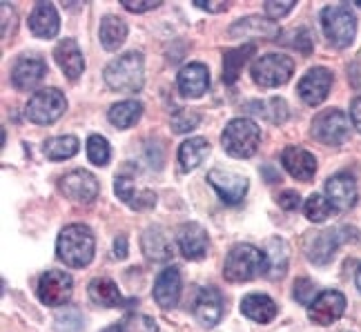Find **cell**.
Wrapping results in <instances>:
<instances>
[{
  "label": "cell",
  "mask_w": 361,
  "mask_h": 332,
  "mask_svg": "<svg viewBox=\"0 0 361 332\" xmlns=\"http://www.w3.org/2000/svg\"><path fill=\"white\" fill-rule=\"evenodd\" d=\"M270 268V261L266 250H259L255 245L239 243L234 245L226 257V266H224V276L230 283H243V281H252L257 276L266 274Z\"/></svg>",
  "instance_id": "obj_1"
},
{
  "label": "cell",
  "mask_w": 361,
  "mask_h": 332,
  "mask_svg": "<svg viewBox=\"0 0 361 332\" xmlns=\"http://www.w3.org/2000/svg\"><path fill=\"white\" fill-rule=\"evenodd\" d=\"M94 234L87 226L72 223L67 226L56 241V254L69 268H85L94 259Z\"/></svg>",
  "instance_id": "obj_2"
},
{
  "label": "cell",
  "mask_w": 361,
  "mask_h": 332,
  "mask_svg": "<svg viewBox=\"0 0 361 332\" xmlns=\"http://www.w3.org/2000/svg\"><path fill=\"white\" fill-rule=\"evenodd\" d=\"M105 82L114 92L136 94L143 90L145 82V65L138 51H128L114 59L105 67Z\"/></svg>",
  "instance_id": "obj_3"
},
{
  "label": "cell",
  "mask_w": 361,
  "mask_h": 332,
  "mask_svg": "<svg viewBox=\"0 0 361 332\" xmlns=\"http://www.w3.org/2000/svg\"><path fill=\"white\" fill-rule=\"evenodd\" d=\"M221 143H224V149L230 156L250 159L259 149L261 130L250 118H234L226 125L224 134H221Z\"/></svg>",
  "instance_id": "obj_4"
},
{
  "label": "cell",
  "mask_w": 361,
  "mask_h": 332,
  "mask_svg": "<svg viewBox=\"0 0 361 332\" xmlns=\"http://www.w3.org/2000/svg\"><path fill=\"white\" fill-rule=\"evenodd\" d=\"M322 27L332 47H348L355 40L357 18L348 5H328L322 11Z\"/></svg>",
  "instance_id": "obj_5"
},
{
  "label": "cell",
  "mask_w": 361,
  "mask_h": 332,
  "mask_svg": "<svg viewBox=\"0 0 361 332\" xmlns=\"http://www.w3.org/2000/svg\"><path fill=\"white\" fill-rule=\"evenodd\" d=\"M293 72H295V63L286 54H266V56H261L252 65V69H250L252 80L261 87L286 85L293 78Z\"/></svg>",
  "instance_id": "obj_6"
},
{
  "label": "cell",
  "mask_w": 361,
  "mask_h": 332,
  "mask_svg": "<svg viewBox=\"0 0 361 332\" xmlns=\"http://www.w3.org/2000/svg\"><path fill=\"white\" fill-rule=\"evenodd\" d=\"M65 107H67L65 94L61 90L47 87V90H38L32 96L30 103H27L25 114L36 125H49V123L59 121L65 114Z\"/></svg>",
  "instance_id": "obj_7"
},
{
  "label": "cell",
  "mask_w": 361,
  "mask_h": 332,
  "mask_svg": "<svg viewBox=\"0 0 361 332\" xmlns=\"http://www.w3.org/2000/svg\"><path fill=\"white\" fill-rule=\"evenodd\" d=\"M350 134V121L341 109H326L312 121V136L324 145H341Z\"/></svg>",
  "instance_id": "obj_8"
},
{
  "label": "cell",
  "mask_w": 361,
  "mask_h": 332,
  "mask_svg": "<svg viewBox=\"0 0 361 332\" xmlns=\"http://www.w3.org/2000/svg\"><path fill=\"white\" fill-rule=\"evenodd\" d=\"M99 181L96 176L85 172V170H74L61 178V192L63 195L76 203V205H90L99 197Z\"/></svg>",
  "instance_id": "obj_9"
},
{
  "label": "cell",
  "mask_w": 361,
  "mask_h": 332,
  "mask_svg": "<svg viewBox=\"0 0 361 332\" xmlns=\"http://www.w3.org/2000/svg\"><path fill=\"white\" fill-rule=\"evenodd\" d=\"M74 290V281L72 276L63 270H49L40 276L38 281V299L45 303V306H63V303L69 301Z\"/></svg>",
  "instance_id": "obj_10"
},
{
  "label": "cell",
  "mask_w": 361,
  "mask_h": 332,
  "mask_svg": "<svg viewBox=\"0 0 361 332\" xmlns=\"http://www.w3.org/2000/svg\"><path fill=\"white\" fill-rule=\"evenodd\" d=\"M332 87V72L326 67H312L305 72V76L299 80V96L303 99L305 105L317 107L322 105Z\"/></svg>",
  "instance_id": "obj_11"
},
{
  "label": "cell",
  "mask_w": 361,
  "mask_h": 332,
  "mask_svg": "<svg viewBox=\"0 0 361 332\" xmlns=\"http://www.w3.org/2000/svg\"><path fill=\"white\" fill-rule=\"evenodd\" d=\"M207 181L219 192L221 201H226L230 205H237L243 201L245 192H247V178L243 174L230 172V170H212L207 174Z\"/></svg>",
  "instance_id": "obj_12"
},
{
  "label": "cell",
  "mask_w": 361,
  "mask_h": 332,
  "mask_svg": "<svg viewBox=\"0 0 361 332\" xmlns=\"http://www.w3.org/2000/svg\"><path fill=\"white\" fill-rule=\"evenodd\" d=\"M345 310V297L337 290H326L319 295L310 306H308V316L310 321L319 326H330L335 324Z\"/></svg>",
  "instance_id": "obj_13"
},
{
  "label": "cell",
  "mask_w": 361,
  "mask_h": 332,
  "mask_svg": "<svg viewBox=\"0 0 361 332\" xmlns=\"http://www.w3.org/2000/svg\"><path fill=\"white\" fill-rule=\"evenodd\" d=\"M45 72H47V65L40 56H34V54L20 56L11 67V82L16 90H32L43 80Z\"/></svg>",
  "instance_id": "obj_14"
},
{
  "label": "cell",
  "mask_w": 361,
  "mask_h": 332,
  "mask_svg": "<svg viewBox=\"0 0 361 332\" xmlns=\"http://www.w3.org/2000/svg\"><path fill=\"white\" fill-rule=\"evenodd\" d=\"M176 243L178 250L183 252L185 259H203L207 254V247H210V239H207V232L199 223H183L176 232Z\"/></svg>",
  "instance_id": "obj_15"
},
{
  "label": "cell",
  "mask_w": 361,
  "mask_h": 332,
  "mask_svg": "<svg viewBox=\"0 0 361 332\" xmlns=\"http://www.w3.org/2000/svg\"><path fill=\"white\" fill-rule=\"evenodd\" d=\"M326 197L335 210H350L357 203V181L350 174H335L326 183Z\"/></svg>",
  "instance_id": "obj_16"
},
{
  "label": "cell",
  "mask_w": 361,
  "mask_h": 332,
  "mask_svg": "<svg viewBox=\"0 0 361 332\" xmlns=\"http://www.w3.org/2000/svg\"><path fill=\"white\" fill-rule=\"evenodd\" d=\"M210 87V72L201 63H190L178 72V90L188 99H199Z\"/></svg>",
  "instance_id": "obj_17"
},
{
  "label": "cell",
  "mask_w": 361,
  "mask_h": 332,
  "mask_svg": "<svg viewBox=\"0 0 361 332\" xmlns=\"http://www.w3.org/2000/svg\"><path fill=\"white\" fill-rule=\"evenodd\" d=\"M194 314L207 328H212L221 321V316H224V297H221L216 288L207 285L201 290L197 297V306H194Z\"/></svg>",
  "instance_id": "obj_18"
},
{
  "label": "cell",
  "mask_w": 361,
  "mask_h": 332,
  "mask_svg": "<svg viewBox=\"0 0 361 332\" xmlns=\"http://www.w3.org/2000/svg\"><path fill=\"white\" fill-rule=\"evenodd\" d=\"M54 59L69 80H76L85 69V59H82V51L74 38H63L54 49Z\"/></svg>",
  "instance_id": "obj_19"
},
{
  "label": "cell",
  "mask_w": 361,
  "mask_h": 332,
  "mask_svg": "<svg viewBox=\"0 0 361 332\" xmlns=\"http://www.w3.org/2000/svg\"><path fill=\"white\" fill-rule=\"evenodd\" d=\"M281 163L290 176L299 181H310L317 172V159L303 147H286L281 154Z\"/></svg>",
  "instance_id": "obj_20"
},
{
  "label": "cell",
  "mask_w": 361,
  "mask_h": 332,
  "mask_svg": "<svg viewBox=\"0 0 361 332\" xmlns=\"http://www.w3.org/2000/svg\"><path fill=\"white\" fill-rule=\"evenodd\" d=\"M180 297V272L178 268L170 266L165 268L159 276H157V283H154V301L159 303L161 308H174L178 303Z\"/></svg>",
  "instance_id": "obj_21"
},
{
  "label": "cell",
  "mask_w": 361,
  "mask_h": 332,
  "mask_svg": "<svg viewBox=\"0 0 361 332\" xmlns=\"http://www.w3.org/2000/svg\"><path fill=\"white\" fill-rule=\"evenodd\" d=\"M30 30L34 36L45 38V40L56 36L61 30L56 7H54L51 3H38L32 11V16H30Z\"/></svg>",
  "instance_id": "obj_22"
},
{
  "label": "cell",
  "mask_w": 361,
  "mask_h": 332,
  "mask_svg": "<svg viewBox=\"0 0 361 332\" xmlns=\"http://www.w3.org/2000/svg\"><path fill=\"white\" fill-rule=\"evenodd\" d=\"M114 192H116V197L123 203H128L132 207V210H147V207H154V203H157V195H154V192H149V190H136L134 183H132V178H128V176H118L116 178Z\"/></svg>",
  "instance_id": "obj_23"
},
{
  "label": "cell",
  "mask_w": 361,
  "mask_h": 332,
  "mask_svg": "<svg viewBox=\"0 0 361 332\" xmlns=\"http://www.w3.org/2000/svg\"><path fill=\"white\" fill-rule=\"evenodd\" d=\"M241 312L252 321L268 324L276 316V303L268 295H247L241 301Z\"/></svg>",
  "instance_id": "obj_24"
},
{
  "label": "cell",
  "mask_w": 361,
  "mask_h": 332,
  "mask_svg": "<svg viewBox=\"0 0 361 332\" xmlns=\"http://www.w3.org/2000/svg\"><path fill=\"white\" fill-rule=\"evenodd\" d=\"M339 243H341V232H337V230L319 232L308 247L310 261H314V264H328V261L335 257V250L339 247Z\"/></svg>",
  "instance_id": "obj_25"
},
{
  "label": "cell",
  "mask_w": 361,
  "mask_h": 332,
  "mask_svg": "<svg viewBox=\"0 0 361 332\" xmlns=\"http://www.w3.org/2000/svg\"><path fill=\"white\" fill-rule=\"evenodd\" d=\"M207 154H210V143H207L205 138L201 136L188 138V141H183L178 147V163L185 172H190V170H197Z\"/></svg>",
  "instance_id": "obj_26"
},
{
  "label": "cell",
  "mask_w": 361,
  "mask_h": 332,
  "mask_svg": "<svg viewBox=\"0 0 361 332\" xmlns=\"http://www.w3.org/2000/svg\"><path fill=\"white\" fill-rule=\"evenodd\" d=\"M90 299L103 308H118L125 303L118 285L112 279H94L90 283Z\"/></svg>",
  "instance_id": "obj_27"
},
{
  "label": "cell",
  "mask_w": 361,
  "mask_h": 332,
  "mask_svg": "<svg viewBox=\"0 0 361 332\" xmlns=\"http://www.w3.org/2000/svg\"><path fill=\"white\" fill-rule=\"evenodd\" d=\"M257 51V45L255 43H247V45H241L237 49H228L224 54V80L228 85H234V80L239 78V72L243 69V65L247 63V59L252 56Z\"/></svg>",
  "instance_id": "obj_28"
},
{
  "label": "cell",
  "mask_w": 361,
  "mask_h": 332,
  "mask_svg": "<svg viewBox=\"0 0 361 332\" xmlns=\"http://www.w3.org/2000/svg\"><path fill=\"white\" fill-rule=\"evenodd\" d=\"M125 38H128V25H125V20L112 16V13L101 20V43L107 51H116L125 43Z\"/></svg>",
  "instance_id": "obj_29"
},
{
  "label": "cell",
  "mask_w": 361,
  "mask_h": 332,
  "mask_svg": "<svg viewBox=\"0 0 361 332\" xmlns=\"http://www.w3.org/2000/svg\"><path fill=\"white\" fill-rule=\"evenodd\" d=\"M143 114V105L138 103V101H121L116 105L109 107V121H112V125L118 128V130H128L132 128L134 123L141 118Z\"/></svg>",
  "instance_id": "obj_30"
},
{
  "label": "cell",
  "mask_w": 361,
  "mask_h": 332,
  "mask_svg": "<svg viewBox=\"0 0 361 332\" xmlns=\"http://www.w3.org/2000/svg\"><path fill=\"white\" fill-rule=\"evenodd\" d=\"M80 143L76 136H54L43 145V154L49 161H65V159H72L76 152H78Z\"/></svg>",
  "instance_id": "obj_31"
},
{
  "label": "cell",
  "mask_w": 361,
  "mask_h": 332,
  "mask_svg": "<svg viewBox=\"0 0 361 332\" xmlns=\"http://www.w3.org/2000/svg\"><path fill=\"white\" fill-rule=\"evenodd\" d=\"M230 34L234 38H239V36H263V34H266V38H272V36H276V27L270 20H261L257 16H250V18H243V20H239L237 25H234L230 30Z\"/></svg>",
  "instance_id": "obj_32"
},
{
  "label": "cell",
  "mask_w": 361,
  "mask_h": 332,
  "mask_svg": "<svg viewBox=\"0 0 361 332\" xmlns=\"http://www.w3.org/2000/svg\"><path fill=\"white\" fill-rule=\"evenodd\" d=\"M143 250L149 259H168L170 257V243H168V237H165V232L159 230V228H149L145 234H143Z\"/></svg>",
  "instance_id": "obj_33"
},
{
  "label": "cell",
  "mask_w": 361,
  "mask_h": 332,
  "mask_svg": "<svg viewBox=\"0 0 361 332\" xmlns=\"http://www.w3.org/2000/svg\"><path fill=\"white\" fill-rule=\"evenodd\" d=\"M332 210H335V207H332L328 197H322V195H312L303 203V212L312 223H324V221L332 214Z\"/></svg>",
  "instance_id": "obj_34"
},
{
  "label": "cell",
  "mask_w": 361,
  "mask_h": 332,
  "mask_svg": "<svg viewBox=\"0 0 361 332\" xmlns=\"http://www.w3.org/2000/svg\"><path fill=\"white\" fill-rule=\"evenodd\" d=\"M109 156H112V147H109V143L105 141L103 136L99 134H92L87 138V159L99 165V168H103V165L109 163Z\"/></svg>",
  "instance_id": "obj_35"
},
{
  "label": "cell",
  "mask_w": 361,
  "mask_h": 332,
  "mask_svg": "<svg viewBox=\"0 0 361 332\" xmlns=\"http://www.w3.org/2000/svg\"><path fill=\"white\" fill-rule=\"evenodd\" d=\"M201 116L197 112H190V109H178L172 116V130L174 132H190L199 125Z\"/></svg>",
  "instance_id": "obj_36"
},
{
  "label": "cell",
  "mask_w": 361,
  "mask_h": 332,
  "mask_svg": "<svg viewBox=\"0 0 361 332\" xmlns=\"http://www.w3.org/2000/svg\"><path fill=\"white\" fill-rule=\"evenodd\" d=\"M295 299L299 303H308V306H310V303L317 299L314 297V283L310 279H299L295 283Z\"/></svg>",
  "instance_id": "obj_37"
},
{
  "label": "cell",
  "mask_w": 361,
  "mask_h": 332,
  "mask_svg": "<svg viewBox=\"0 0 361 332\" xmlns=\"http://www.w3.org/2000/svg\"><path fill=\"white\" fill-rule=\"evenodd\" d=\"M290 9H295V3H276V0H268L266 3V13L268 18H283Z\"/></svg>",
  "instance_id": "obj_38"
},
{
  "label": "cell",
  "mask_w": 361,
  "mask_h": 332,
  "mask_svg": "<svg viewBox=\"0 0 361 332\" xmlns=\"http://www.w3.org/2000/svg\"><path fill=\"white\" fill-rule=\"evenodd\" d=\"M276 203H279V205L283 207V210L293 212V210H299V205H301V197L297 195V192L288 190V192H283V195L276 197Z\"/></svg>",
  "instance_id": "obj_39"
},
{
  "label": "cell",
  "mask_w": 361,
  "mask_h": 332,
  "mask_svg": "<svg viewBox=\"0 0 361 332\" xmlns=\"http://www.w3.org/2000/svg\"><path fill=\"white\" fill-rule=\"evenodd\" d=\"M0 9H3V38H7L9 36V18H11V25H16V11H13V7L7 3L0 5Z\"/></svg>",
  "instance_id": "obj_40"
},
{
  "label": "cell",
  "mask_w": 361,
  "mask_h": 332,
  "mask_svg": "<svg viewBox=\"0 0 361 332\" xmlns=\"http://www.w3.org/2000/svg\"><path fill=\"white\" fill-rule=\"evenodd\" d=\"M161 3H159V0H147V3H130V0H125V3H123V7L125 9H130V11H149V9H157Z\"/></svg>",
  "instance_id": "obj_41"
},
{
  "label": "cell",
  "mask_w": 361,
  "mask_h": 332,
  "mask_svg": "<svg viewBox=\"0 0 361 332\" xmlns=\"http://www.w3.org/2000/svg\"><path fill=\"white\" fill-rule=\"evenodd\" d=\"M350 118H353V125L361 132V96L355 99L350 105Z\"/></svg>",
  "instance_id": "obj_42"
},
{
  "label": "cell",
  "mask_w": 361,
  "mask_h": 332,
  "mask_svg": "<svg viewBox=\"0 0 361 332\" xmlns=\"http://www.w3.org/2000/svg\"><path fill=\"white\" fill-rule=\"evenodd\" d=\"M199 9H207V11H226L228 3H197Z\"/></svg>",
  "instance_id": "obj_43"
},
{
  "label": "cell",
  "mask_w": 361,
  "mask_h": 332,
  "mask_svg": "<svg viewBox=\"0 0 361 332\" xmlns=\"http://www.w3.org/2000/svg\"><path fill=\"white\" fill-rule=\"evenodd\" d=\"M116 257H118V259H125V257H128V250H125V237L116 239Z\"/></svg>",
  "instance_id": "obj_44"
},
{
  "label": "cell",
  "mask_w": 361,
  "mask_h": 332,
  "mask_svg": "<svg viewBox=\"0 0 361 332\" xmlns=\"http://www.w3.org/2000/svg\"><path fill=\"white\" fill-rule=\"evenodd\" d=\"M103 332H128V330H125V326L121 324V326H109V328H105Z\"/></svg>",
  "instance_id": "obj_45"
},
{
  "label": "cell",
  "mask_w": 361,
  "mask_h": 332,
  "mask_svg": "<svg viewBox=\"0 0 361 332\" xmlns=\"http://www.w3.org/2000/svg\"><path fill=\"white\" fill-rule=\"evenodd\" d=\"M355 281H357V288L361 290V266H359V270H357V276H355Z\"/></svg>",
  "instance_id": "obj_46"
}]
</instances>
